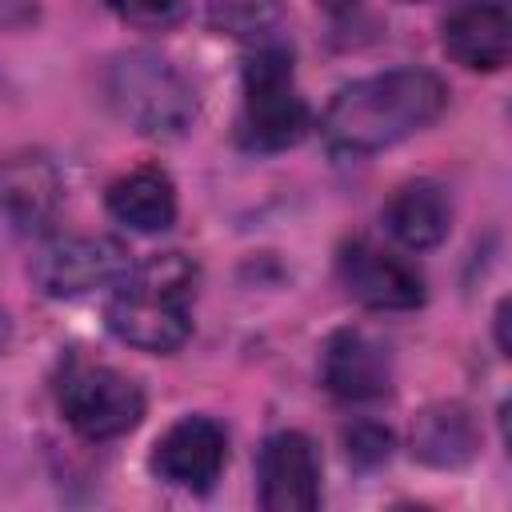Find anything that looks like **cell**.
<instances>
[{
  "label": "cell",
  "instance_id": "d6986e66",
  "mask_svg": "<svg viewBox=\"0 0 512 512\" xmlns=\"http://www.w3.org/2000/svg\"><path fill=\"white\" fill-rule=\"evenodd\" d=\"M496 344H500V352H508V300H500V308H496Z\"/></svg>",
  "mask_w": 512,
  "mask_h": 512
},
{
  "label": "cell",
  "instance_id": "8992f818",
  "mask_svg": "<svg viewBox=\"0 0 512 512\" xmlns=\"http://www.w3.org/2000/svg\"><path fill=\"white\" fill-rule=\"evenodd\" d=\"M128 272V248L116 236H56L32 256V284L52 300L88 296Z\"/></svg>",
  "mask_w": 512,
  "mask_h": 512
},
{
  "label": "cell",
  "instance_id": "9c48e42d",
  "mask_svg": "<svg viewBox=\"0 0 512 512\" xmlns=\"http://www.w3.org/2000/svg\"><path fill=\"white\" fill-rule=\"evenodd\" d=\"M260 508L312 512L320 504V456L304 432H272L256 460Z\"/></svg>",
  "mask_w": 512,
  "mask_h": 512
},
{
  "label": "cell",
  "instance_id": "ffe728a7",
  "mask_svg": "<svg viewBox=\"0 0 512 512\" xmlns=\"http://www.w3.org/2000/svg\"><path fill=\"white\" fill-rule=\"evenodd\" d=\"M8 340H12V328H8V320H4V316H0V352H4V348H8Z\"/></svg>",
  "mask_w": 512,
  "mask_h": 512
},
{
  "label": "cell",
  "instance_id": "e0dca14e",
  "mask_svg": "<svg viewBox=\"0 0 512 512\" xmlns=\"http://www.w3.org/2000/svg\"><path fill=\"white\" fill-rule=\"evenodd\" d=\"M108 8L136 24V28H148V32H160V28H172L184 20V0H108Z\"/></svg>",
  "mask_w": 512,
  "mask_h": 512
},
{
  "label": "cell",
  "instance_id": "5b68a950",
  "mask_svg": "<svg viewBox=\"0 0 512 512\" xmlns=\"http://www.w3.org/2000/svg\"><path fill=\"white\" fill-rule=\"evenodd\" d=\"M60 412L84 440H112L140 424L144 392L136 380L108 364H72L60 380Z\"/></svg>",
  "mask_w": 512,
  "mask_h": 512
},
{
  "label": "cell",
  "instance_id": "30bf717a",
  "mask_svg": "<svg viewBox=\"0 0 512 512\" xmlns=\"http://www.w3.org/2000/svg\"><path fill=\"white\" fill-rule=\"evenodd\" d=\"M440 44L472 72H500L512 52V0H460L440 24Z\"/></svg>",
  "mask_w": 512,
  "mask_h": 512
},
{
  "label": "cell",
  "instance_id": "4fadbf2b",
  "mask_svg": "<svg viewBox=\"0 0 512 512\" xmlns=\"http://www.w3.org/2000/svg\"><path fill=\"white\" fill-rule=\"evenodd\" d=\"M384 228L412 252L436 248L452 228L448 192L436 180H408L384 204Z\"/></svg>",
  "mask_w": 512,
  "mask_h": 512
},
{
  "label": "cell",
  "instance_id": "ac0fdd59",
  "mask_svg": "<svg viewBox=\"0 0 512 512\" xmlns=\"http://www.w3.org/2000/svg\"><path fill=\"white\" fill-rule=\"evenodd\" d=\"M344 444H348V456H352L356 464H364V468L388 460V452H392V436H388V428H380V424H372V420L352 424V428L344 432Z\"/></svg>",
  "mask_w": 512,
  "mask_h": 512
},
{
  "label": "cell",
  "instance_id": "9a60e30c",
  "mask_svg": "<svg viewBox=\"0 0 512 512\" xmlns=\"http://www.w3.org/2000/svg\"><path fill=\"white\" fill-rule=\"evenodd\" d=\"M480 432L468 408L460 404H432L412 424V456L432 468H460L476 456Z\"/></svg>",
  "mask_w": 512,
  "mask_h": 512
},
{
  "label": "cell",
  "instance_id": "7a4b0ae2",
  "mask_svg": "<svg viewBox=\"0 0 512 512\" xmlns=\"http://www.w3.org/2000/svg\"><path fill=\"white\" fill-rule=\"evenodd\" d=\"M200 268L184 252H160L112 284L108 300V328L116 340L140 352H176L192 332V304H196Z\"/></svg>",
  "mask_w": 512,
  "mask_h": 512
},
{
  "label": "cell",
  "instance_id": "8fae6325",
  "mask_svg": "<svg viewBox=\"0 0 512 512\" xmlns=\"http://www.w3.org/2000/svg\"><path fill=\"white\" fill-rule=\"evenodd\" d=\"M60 172L40 152H12L0 160V216L12 232H44L60 208Z\"/></svg>",
  "mask_w": 512,
  "mask_h": 512
},
{
  "label": "cell",
  "instance_id": "44dd1931",
  "mask_svg": "<svg viewBox=\"0 0 512 512\" xmlns=\"http://www.w3.org/2000/svg\"><path fill=\"white\" fill-rule=\"evenodd\" d=\"M328 4H344V0H328Z\"/></svg>",
  "mask_w": 512,
  "mask_h": 512
},
{
  "label": "cell",
  "instance_id": "277c9868",
  "mask_svg": "<svg viewBox=\"0 0 512 512\" xmlns=\"http://www.w3.org/2000/svg\"><path fill=\"white\" fill-rule=\"evenodd\" d=\"M108 104L140 136H184L196 116L192 84L156 52H128L108 68Z\"/></svg>",
  "mask_w": 512,
  "mask_h": 512
},
{
  "label": "cell",
  "instance_id": "ba28073f",
  "mask_svg": "<svg viewBox=\"0 0 512 512\" xmlns=\"http://www.w3.org/2000/svg\"><path fill=\"white\" fill-rule=\"evenodd\" d=\"M148 464L172 488L208 492L228 464V436L212 416H184L156 440Z\"/></svg>",
  "mask_w": 512,
  "mask_h": 512
},
{
  "label": "cell",
  "instance_id": "6da1fadb",
  "mask_svg": "<svg viewBox=\"0 0 512 512\" xmlns=\"http://www.w3.org/2000/svg\"><path fill=\"white\" fill-rule=\"evenodd\" d=\"M448 104V88L428 68H392L344 84L320 116L328 148L348 156L384 152L428 128Z\"/></svg>",
  "mask_w": 512,
  "mask_h": 512
},
{
  "label": "cell",
  "instance_id": "3957f363",
  "mask_svg": "<svg viewBox=\"0 0 512 512\" xmlns=\"http://www.w3.org/2000/svg\"><path fill=\"white\" fill-rule=\"evenodd\" d=\"M308 132V104L292 84V48L284 40L252 44L244 60V100L236 136L252 152L292 148Z\"/></svg>",
  "mask_w": 512,
  "mask_h": 512
},
{
  "label": "cell",
  "instance_id": "7c38bea8",
  "mask_svg": "<svg viewBox=\"0 0 512 512\" xmlns=\"http://www.w3.org/2000/svg\"><path fill=\"white\" fill-rule=\"evenodd\" d=\"M320 380L336 400H376L392 384V360L368 332L340 328L324 344Z\"/></svg>",
  "mask_w": 512,
  "mask_h": 512
},
{
  "label": "cell",
  "instance_id": "2e32d148",
  "mask_svg": "<svg viewBox=\"0 0 512 512\" xmlns=\"http://www.w3.org/2000/svg\"><path fill=\"white\" fill-rule=\"evenodd\" d=\"M280 4L276 0H216L212 4V24L224 28L236 40L248 44H268L280 40Z\"/></svg>",
  "mask_w": 512,
  "mask_h": 512
},
{
  "label": "cell",
  "instance_id": "52a82bcc",
  "mask_svg": "<svg viewBox=\"0 0 512 512\" xmlns=\"http://www.w3.org/2000/svg\"><path fill=\"white\" fill-rule=\"evenodd\" d=\"M340 284L352 300L376 312H408L424 304V276L404 256L376 248L372 240H352L340 248L336 260Z\"/></svg>",
  "mask_w": 512,
  "mask_h": 512
},
{
  "label": "cell",
  "instance_id": "5bb4252c",
  "mask_svg": "<svg viewBox=\"0 0 512 512\" xmlns=\"http://www.w3.org/2000/svg\"><path fill=\"white\" fill-rule=\"evenodd\" d=\"M108 212L132 232H164L176 220V188L164 168L140 164L108 184Z\"/></svg>",
  "mask_w": 512,
  "mask_h": 512
}]
</instances>
